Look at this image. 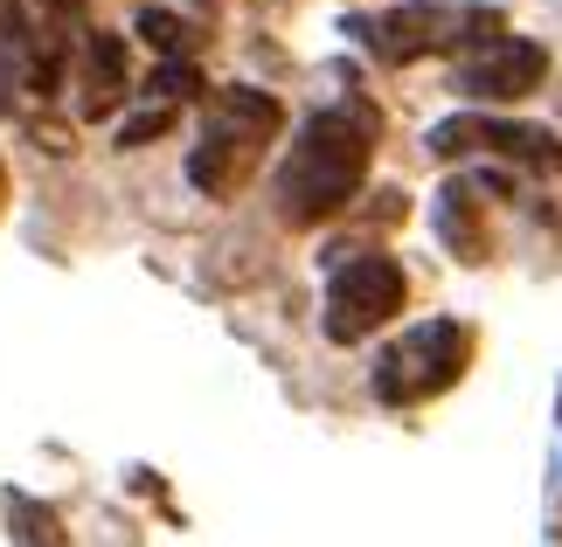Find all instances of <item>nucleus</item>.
<instances>
[{"label": "nucleus", "mask_w": 562, "mask_h": 547, "mask_svg": "<svg viewBox=\"0 0 562 547\" xmlns=\"http://www.w3.org/2000/svg\"><path fill=\"white\" fill-rule=\"evenodd\" d=\"M486 187H507V181L501 173H465V181H445V194H438V236L465 257V264L486 257V229H480V194Z\"/></svg>", "instance_id": "obj_8"}, {"label": "nucleus", "mask_w": 562, "mask_h": 547, "mask_svg": "<svg viewBox=\"0 0 562 547\" xmlns=\"http://www.w3.org/2000/svg\"><path fill=\"white\" fill-rule=\"evenodd\" d=\"M465 361H472V333H465L459 319L409 326V333H403V340L375 361V402L409 409V402L445 396V388L465 375Z\"/></svg>", "instance_id": "obj_4"}, {"label": "nucleus", "mask_w": 562, "mask_h": 547, "mask_svg": "<svg viewBox=\"0 0 562 547\" xmlns=\"http://www.w3.org/2000/svg\"><path fill=\"white\" fill-rule=\"evenodd\" d=\"M375 133H382V118L361 98L313 112L299 125L285 167H278V215H285L292 229H313V223H327V215H340L361 194V181H369Z\"/></svg>", "instance_id": "obj_1"}, {"label": "nucleus", "mask_w": 562, "mask_h": 547, "mask_svg": "<svg viewBox=\"0 0 562 547\" xmlns=\"http://www.w3.org/2000/svg\"><path fill=\"white\" fill-rule=\"evenodd\" d=\"M146 98H154V104H167V112H175V104L202 98V70H194V62H160V70L146 77Z\"/></svg>", "instance_id": "obj_12"}, {"label": "nucleus", "mask_w": 562, "mask_h": 547, "mask_svg": "<svg viewBox=\"0 0 562 547\" xmlns=\"http://www.w3.org/2000/svg\"><path fill=\"white\" fill-rule=\"evenodd\" d=\"M403 264L396 257H375V250H361V257H340L334 277H327V340L334 346H355V340H369L375 326H389L403 312Z\"/></svg>", "instance_id": "obj_5"}, {"label": "nucleus", "mask_w": 562, "mask_h": 547, "mask_svg": "<svg viewBox=\"0 0 562 547\" xmlns=\"http://www.w3.org/2000/svg\"><path fill=\"white\" fill-rule=\"evenodd\" d=\"M438 160H465V152H493V160H514V167H535V173H555L562 181V139L542 133V125H514V118H486V112H459L445 125H430L424 139Z\"/></svg>", "instance_id": "obj_6"}, {"label": "nucleus", "mask_w": 562, "mask_h": 547, "mask_svg": "<svg viewBox=\"0 0 562 547\" xmlns=\"http://www.w3.org/2000/svg\"><path fill=\"white\" fill-rule=\"evenodd\" d=\"M8 527L21 547H63L56 540V513L42 506V499H8Z\"/></svg>", "instance_id": "obj_11"}, {"label": "nucleus", "mask_w": 562, "mask_h": 547, "mask_svg": "<svg viewBox=\"0 0 562 547\" xmlns=\"http://www.w3.org/2000/svg\"><path fill=\"white\" fill-rule=\"evenodd\" d=\"M125 98V35L91 29L83 35V118H112Z\"/></svg>", "instance_id": "obj_9"}, {"label": "nucleus", "mask_w": 562, "mask_h": 547, "mask_svg": "<svg viewBox=\"0 0 562 547\" xmlns=\"http://www.w3.org/2000/svg\"><path fill=\"white\" fill-rule=\"evenodd\" d=\"M348 35L369 49L375 62L403 70V62H424L438 49H486L501 35V14L493 8H451V0H403V8H382V14H355Z\"/></svg>", "instance_id": "obj_2"}, {"label": "nucleus", "mask_w": 562, "mask_h": 547, "mask_svg": "<svg viewBox=\"0 0 562 547\" xmlns=\"http://www.w3.org/2000/svg\"><path fill=\"white\" fill-rule=\"evenodd\" d=\"M56 8H77V0H56Z\"/></svg>", "instance_id": "obj_14"}, {"label": "nucleus", "mask_w": 562, "mask_h": 547, "mask_svg": "<svg viewBox=\"0 0 562 547\" xmlns=\"http://www.w3.org/2000/svg\"><path fill=\"white\" fill-rule=\"evenodd\" d=\"M542 77H549V49L542 42H528V35H493L486 49H472L459 62V77H451V91L472 98V104H521L542 91Z\"/></svg>", "instance_id": "obj_7"}, {"label": "nucleus", "mask_w": 562, "mask_h": 547, "mask_svg": "<svg viewBox=\"0 0 562 547\" xmlns=\"http://www.w3.org/2000/svg\"><path fill=\"white\" fill-rule=\"evenodd\" d=\"M278 125H285V112H278L271 91H250V83L215 91L209 118H202V139H194V152H188V181L202 194H229L257 167V152L271 146Z\"/></svg>", "instance_id": "obj_3"}, {"label": "nucleus", "mask_w": 562, "mask_h": 547, "mask_svg": "<svg viewBox=\"0 0 562 547\" xmlns=\"http://www.w3.org/2000/svg\"><path fill=\"white\" fill-rule=\"evenodd\" d=\"M139 35L154 42L167 62H188V49H194V29H188L181 14H167V8H146V14H139Z\"/></svg>", "instance_id": "obj_10"}, {"label": "nucleus", "mask_w": 562, "mask_h": 547, "mask_svg": "<svg viewBox=\"0 0 562 547\" xmlns=\"http://www.w3.org/2000/svg\"><path fill=\"white\" fill-rule=\"evenodd\" d=\"M167 125H175V112H167V104H146V112H133L119 125V146H146V139H160Z\"/></svg>", "instance_id": "obj_13"}]
</instances>
